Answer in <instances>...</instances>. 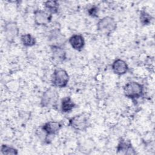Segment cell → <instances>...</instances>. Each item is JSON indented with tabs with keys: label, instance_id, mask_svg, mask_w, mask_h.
<instances>
[{
	"label": "cell",
	"instance_id": "1",
	"mask_svg": "<svg viewBox=\"0 0 155 155\" xmlns=\"http://www.w3.org/2000/svg\"><path fill=\"white\" fill-rule=\"evenodd\" d=\"M59 93L54 87H50L45 90L40 100V105L42 108H54L57 107L59 101Z\"/></svg>",
	"mask_w": 155,
	"mask_h": 155
},
{
	"label": "cell",
	"instance_id": "2",
	"mask_svg": "<svg viewBox=\"0 0 155 155\" xmlns=\"http://www.w3.org/2000/svg\"><path fill=\"white\" fill-rule=\"evenodd\" d=\"M144 87L142 84L135 81L127 83L123 87L124 96L131 100L140 98L143 94Z\"/></svg>",
	"mask_w": 155,
	"mask_h": 155
},
{
	"label": "cell",
	"instance_id": "3",
	"mask_svg": "<svg viewBox=\"0 0 155 155\" xmlns=\"http://www.w3.org/2000/svg\"><path fill=\"white\" fill-rule=\"evenodd\" d=\"M68 124L76 131H85L90 125V117L85 113L76 114L69 119Z\"/></svg>",
	"mask_w": 155,
	"mask_h": 155
},
{
	"label": "cell",
	"instance_id": "4",
	"mask_svg": "<svg viewBox=\"0 0 155 155\" xmlns=\"http://www.w3.org/2000/svg\"><path fill=\"white\" fill-rule=\"evenodd\" d=\"M117 22L111 16H105L99 19L96 25L97 30L101 34L109 35L113 33L117 28Z\"/></svg>",
	"mask_w": 155,
	"mask_h": 155
},
{
	"label": "cell",
	"instance_id": "5",
	"mask_svg": "<svg viewBox=\"0 0 155 155\" xmlns=\"http://www.w3.org/2000/svg\"><path fill=\"white\" fill-rule=\"evenodd\" d=\"M70 76L64 69H55L51 75V81L53 86L56 88H63L67 87L69 82Z\"/></svg>",
	"mask_w": 155,
	"mask_h": 155
},
{
	"label": "cell",
	"instance_id": "6",
	"mask_svg": "<svg viewBox=\"0 0 155 155\" xmlns=\"http://www.w3.org/2000/svg\"><path fill=\"white\" fill-rule=\"evenodd\" d=\"M63 124L59 121H48L44 123L41 127V131L45 134L44 140L48 143L51 141L50 137L55 136L62 128Z\"/></svg>",
	"mask_w": 155,
	"mask_h": 155
},
{
	"label": "cell",
	"instance_id": "7",
	"mask_svg": "<svg viewBox=\"0 0 155 155\" xmlns=\"http://www.w3.org/2000/svg\"><path fill=\"white\" fill-rule=\"evenodd\" d=\"M4 33L6 41L8 43H13L19 36V28L15 21H7L4 25Z\"/></svg>",
	"mask_w": 155,
	"mask_h": 155
},
{
	"label": "cell",
	"instance_id": "8",
	"mask_svg": "<svg viewBox=\"0 0 155 155\" xmlns=\"http://www.w3.org/2000/svg\"><path fill=\"white\" fill-rule=\"evenodd\" d=\"M33 18L35 23L39 26H47L52 19V15L47 11L36 9L33 13Z\"/></svg>",
	"mask_w": 155,
	"mask_h": 155
},
{
	"label": "cell",
	"instance_id": "9",
	"mask_svg": "<svg viewBox=\"0 0 155 155\" xmlns=\"http://www.w3.org/2000/svg\"><path fill=\"white\" fill-rule=\"evenodd\" d=\"M51 58L58 64H62L67 59V52L62 46L50 45Z\"/></svg>",
	"mask_w": 155,
	"mask_h": 155
},
{
	"label": "cell",
	"instance_id": "10",
	"mask_svg": "<svg viewBox=\"0 0 155 155\" xmlns=\"http://www.w3.org/2000/svg\"><path fill=\"white\" fill-rule=\"evenodd\" d=\"M116 150L117 154L128 155L136 154V151L130 140L124 138H120L119 139L116 147Z\"/></svg>",
	"mask_w": 155,
	"mask_h": 155
},
{
	"label": "cell",
	"instance_id": "11",
	"mask_svg": "<svg viewBox=\"0 0 155 155\" xmlns=\"http://www.w3.org/2000/svg\"><path fill=\"white\" fill-rule=\"evenodd\" d=\"M111 69L114 74L118 76H122L128 72L129 67L124 60L117 58L113 62L111 65Z\"/></svg>",
	"mask_w": 155,
	"mask_h": 155
},
{
	"label": "cell",
	"instance_id": "12",
	"mask_svg": "<svg viewBox=\"0 0 155 155\" xmlns=\"http://www.w3.org/2000/svg\"><path fill=\"white\" fill-rule=\"evenodd\" d=\"M68 42L71 47L75 50L81 51L85 46V39L81 34H74L71 35L68 39Z\"/></svg>",
	"mask_w": 155,
	"mask_h": 155
},
{
	"label": "cell",
	"instance_id": "13",
	"mask_svg": "<svg viewBox=\"0 0 155 155\" xmlns=\"http://www.w3.org/2000/svg\"><path fill=\"white\" fill-rule=\"evenodd\" d=\"M76 104L70 96L64 97L61 99V110L62 113L71 112L76 107Z\"/></svg>",
	"mask_w": 155,
	"mask_h": 155
},
{
	"label": "cell",
	"instance_id": "14",
	"mask_svg": "<svg viewBox=\"0 0 155 155\" xmlns=\"http://www.w3.org/2000/svg\"><path fill=\"white\" fill-rule=\"evenodd\" d=\"M45 11L51 15L58 13L59 10V4L57 1L49 0L44 2Z\"/></svg>",
	"mask_w": 155,
	"mask_h": 155
},
{
	"label": "cell",
	"instance_id": "15",
	"mask_svg": "<svg viewBox=\"0 0 155 155\" xmlns=\"http://www.w3.org/2000/svg\"><path fill=\"white\" fill-rule=\"evenodd\" d=\"M20 39L22 45L27 47H33L36 44V38L30 33H25L22 35L21 36Z\"/></svg>",
	"mask_w": 155,
	"mask_h": 155
},
{
	"label": "cell",
	"instance_id": "16",
	"mask_svg": "<svg viewBox=\"0 0 155 155\" xmlns=\"http://www.w3.org/2000/svg\"><path fill=\"white\" fill-rule=\"evenodd\" d=\"M140 22L143 25H148L151 23L153 20L152 16L144 10H142L139 14Z\"/></svg>",
	"mask_w": 155,
	"mask_h": 155
},
{
	"label": "cell",
	"instance_id": "17",
	"mask_svg": "<svg viewBox=\"0 0 155 155\" xmlns=\"http://www.w3.org/2000/svg\"><path fill=\"white\" fill-rule=\"evenodd\" d=\"M1 153L3 155H16L18 154V150L12 146L7 144H2L1 147Z\"/></svg>",
	"mask_w": 155,
	"mask_h": 155
},
{
	"label": "cell",
	"instance_id": "18",
	"mask_svg": "<svg viewBox=\"0 0 155 155\" xmlns=\"http://www.w3.org/2000/svg\"><path fill=\"white\" fill-rule=\"evenodd\" d=\"M99 8L97 6L93 5L91 6L87 10V13L88 15L92 18H97L98 16Z\"/></svg>",
	"mask_w": 155,
	"mask_h": 155
}]
</instances>
